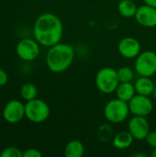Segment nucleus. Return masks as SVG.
Segmentation results:
<instances>
[{
  "label": "nucleus",
  "instance_id": "obj_1",
  "mask_svg": "<svg viewBox=\"0 0 156 157\" xmlns=\"http://www.w3.org/2000/svg\"><path fill=\"white\" fill-rule=\"evenodd\" d=\"M33 35L41 46L50 48L61 42L63 35V22L55 14L43 13L35 20Z\"/></svg>",
  "mask_w": 156,
  "mask_h": 157
},
{
  "label": "nucleus",
  "instance_id": "obj_2",
  "mask_svg": "<svg viewBox=\"0 0 156 157\" xmlns=\"http://www.w3.org/2000/svg\"><path fill=\"white\" fill-rule=\"evenodd\" d=\"M74 60V49L68 43L59 42L49 48L46 54V65L55 74L65 72Z\"/></svg>",
  "mask_w": 156,
  "mask_h": 157
},
{
  "label": "nucleus",
  "instance_id": "obj_3",
  "mask_svg": "<svg viewBox=\"0 0 156 157\" xmlns=\"http://www.w3.org/2000/svg\"><path fill=\"white\" fill-rule=\"evenodd\" d=\"M130 114L129 103L118 98L109 100L104 107V116L106 120L112 124L124 122Z\"/></svg>",
  "mask_w": 156,
  "mask_h": 157
},
{
  "label": "nucleus",
  "instance_id": "obj_4",
  "mask_svg": "<svg viewBox=\"0 0 156 157\" xmlns=\"http://www.w3.org/2000/svg\"><path fill=\"white\" fill-rule=\"evenodd\" d=\"M95 83L101 93L107 95L114 93L120 84L118 71L112 67L101 68L96 75Z\"/></svg>",
  "mask_w": 156,
  "mask_h": 157
},
{
  "label": "nucleus",
  "instance_id": "obj_5",
  "mask_svg": "<svg viewBox=\"0 0 156 157\" xmlns=\"http://www.w3.org/2000/svg\"><path fill=\"white\" fill-rule=\"evenodd\" d=\"M51 109L49 105L42 99L34 98L26 101L25 104V117L33 123H42L50 117Z\"/></svg>",
  "mask_w": 156,
  "mask_h": 157
},
{
  "label": "nucleus",
  "instance_id": "obj_6",
  "mask_svg": "<svg viewBox=\"0 0 156 157\" xmlns=\"http://www.w3.org/2000/svg\"><path fill=\"white\" fill-rule=\"evenodd\" d=\"M134 69L141 76L152 77L156 74V52L153 51L142 52L136 58Z\"/></svg>",
  "mask_w": 156,
  "mask_h": 157
},
{
  "label": "nucleus",
  "instance_id": "obj_7",
  "mask_svg": "<svg viewBox=\"0 0 156 157\" xmlns=\"http://www.w3.org/2000/svg\"><path fill=\"white\" fill-rule=\"evenodd\" d=\"M40 44L35 39H22L17 44L16 53L21 60L25 62L34 61L40 54Z\"/></svg>",
  "mask_w": 156,
  "mask_h": 157
},
{
  "label": "nucleus",
  "instance_id": "obj_8",
  "mask_svg": "<svg viewBox=\"0 0 156 157\" xmlns=\"http://www.w3.org/2000/svg\"><path fill=\"white\" fill-rule=\"evenodd\" d=\"M128 103L130 112L133 116L147 117L154 110V102L147 96L136 94Z\"/></svg>",
  "mask_w": 156,
  "mask_h": 157
},
{
  "label": "nucleus",
  "instance_id": "obj_9",
  "mask_svg": "<svg viewBox=\"0 0 156 157\" xmlns=\"http://www.w3.org/2000/svg\"><path fill=\"white\" fill-rule=\"evenodd\" d=\"M2 115L7 123H18L25 117V104L18 99H12L5 105Z\"/></svg>",
  "mask_w": 156,
  "mask_h": 157
},
{
  "label": "nucleus",
  "instance_id": "obj_10",
  "mask_svg": "<svg viewBox=\"0 0 156 157\" xmlns=\"http://www.w3.org/2000/svg\"><path fill=\"white\" fill-rule=\"evenodd\" d=\"M128 131L131 133L134 139L143 141L150 132V123L146 117L133 116L128 123Z\"/></svg>",
  "mask_w": 156,
  "mask_h": 157
},
{
  "label": "nucleus",
  "instance_id": "obj_11",
  "mask_svg": "<svg viewBox=\"0 0 156 157\" xmlns=\"http://www.w3.org/2000/svg\"><path fill=\"white\" fill-rule=\"evenodd\" d=\"M118 51L122 57L126 59H133L142 52V46L137 39L133 37H125L120 40Z\"/></svg>",
  "mask_w": 156,
  "mask_h": 157
},
{
  "label": "nucleus",
  "instance_id": "obj_12",
  "mask_svg": "<svg viewBox=\"0 0 156 157\" xmlns=\"http://www.w3.org/2000/svg\"><path fill=\"white\" fill-rule=\"evenodd\" d=\"M134 17L137 23L142 27L154 28L156 27V7L145 4L138 6Z\"/></svg>",
  "mask_w": 156,
  "mask_h": 157
},
{
  "label": "nucleus",
  "instance_id": "obj_13",
  "mask_svg": "<svg viewBox=\"0 0 156 157\" xmlns=\"http://www.w3.org/2000/svg\"><path fill=\"white\" fill-rule=\"evenodd\" d=\"M155 83L148 76H141L134 82L136 94L150 97L153 95Z\"/></svg>",
  "mask_w": 156,
  "mask_h": 157
},
{
  "label": "nucleus",
  "instance_id": "obj_14",
  "mask_svg": "<svg viewBox=\"0 0 156 157\" xmlns=\"http://www.w3.org/2000/svg\"><path fill=\"white\" fill-rule=\"evenodd\" d=\"M133 136L129 131H122L118 132L112 138V145L116 149L124 150L131 146L133 143Z\"/></svg>",
  "mask_w": 156,
  "mask_h": 157
},
{
  "label": "nucleus",
  "instance_id": "obj_15",
  "mask_svg": "<svg viewBox=\"0 0 156 157\" xmlns=\"http://www.w3.org/2000/svg\"><path fill=\"white\" fill-rule=\"evenodd\" d=\"M115 93L118 98L129 102L136 95L134 84L131 82H121L119 84Z\"/></svg>",
  "mask_w": 156,
  "mask_h": 157
},
{
  "label": "nucleus",
  "instance_id": "obj_16",
  "mask_svg": "<svg viewBox=\"0 0 156 157\" xmlns=\"http://www.w3.org/2000/svg\"><path fill=\"white\" fill-rule=\"evenodd\" d=\"M85 154V145L79 140L70 141L64 148L66 157H82Z\"/></svg>",
  "mask_w": 156,
  "mask_h": 157
},
{
  "label": "nucleus",
  "instance_id": "obj_17",
  "mask_svg": "<svg viewBox=\"0 0 156 157\" xmlns=\"http://www.w3.org/2000/svg\"><path fill=\"white\" fill-rule=\"evenodd\" d=\"M138 6L132 0H121L118 5V11L125 18L134 17Z\"/></svg>",
  "mask_w": 156,
  "mask_h": 157
},
{
  "label": "nucleus",
  "instance_id": "obj_18",
  "mask_svg": "<svg viewBox=\"0 0 156 157\" xmlns=\"http://www.w3.org/2000/svg\"><path fill=\"white\" fill-rule=\"evenodd\" d=\"M20 96L25 101L32 100L38 96V88L32 83H25L20 88Z\"/></svg>",
  "mask_w": 156,
  "mask_h": 157
},
{
  "label": "nucleus",
  "instance_id": "obj_19",
  "mask_svg": "<svg viewBox=\"0 0 156 157\" xmlns=\"http://www.w3.org/2000/svg\"><path fill=\"white\" fill-rule=\"evenodd\" d=\"M97 137L103 143H108L113 138V130L108 123L102 124L97 130Z\"/></svg>",
  "mask_w": 156,
  "mask_h": 157
},
{
  "label": "nucleus",
  "instance_id": "obj_20",
  "mask_svg": "<svg viewBox=\"0 0 156 157\" xmlns=\"http://www.w3.org/2000/svg\"><path fill=\"white\" fill-rule=\"evenodd\" d=\"M117 71H118V76H119L120 83H121V82H131L133 80L134 73L131 67L123 66V67H120Z\"/></svg>",
  "mask_w": 156,
  "mask_h": 157
},
{
  "label": "nucleus",
  "instance_id": "obj_21",
  "mask_svg": "<svg viewBox=\"0 0 156 157\" xmlns=\"http://www.w3.org/2000/svg\"><path fill=\"white\" fill-rule=\"evenodd\" d=\"M0 157H23V152L16 146H8L2 150Z\"/></svg>",
  "mask_w": 156,
  "mask_h": 157
},
{
  "label": "nucleus",
  "instance_id": "obj_22",
  "mask_svg": "<svg viewBox=\"0 0 156 157\" xmlns=\"http://www.w3.org/2000/svg\"><path fill=\"white\" fill-rule=\"evenodd\" d=\"M146 143L154 149H156V131H150L145 138Z\"/></svg>",
  "mask_w": 156,
  "mask_h": 157
},
{
  "label": "nucleus",
  "instance_id": "obj_23",
  "mask_svg": "<svg viewBox=\"0 0 156 157\" xmlns=\"http://www.w3.org/2000/svg\"><path fill=\"white\" fill-rule=\"evenodd\" d=\"M42 154L40 150L35 148H29L23 152V157H41Z\"/></svg>",
  "mask_w": 156,
  "mask_h": 157
},
{
  "label": "nucleus",
  "instance_id": "obj_24",
  "mask_svg": "<svg viewBox=\"0 0 156 157\" xmlns=\"http://www.w3.org/2000/svg\"><path fill=\"white\" fill-rule=\"evenodd\" d=\"M8 82V75H7V73L0 68V86H5Z\"/></svg>",
  "mask_w": 156,
  "mask_h": 157
},
{
  "label": "nucleus",
  "instance_id": "obj_25",
  "mask_svg": "<svg viewBox=\"0 0 156 157\" xmlns=\"http://www.w3.org/2000/svg\"><path fill=\"white\" fill-rule=\"evenodd\" d=\"M143 3L145 5H148V6L156 7V0H143Z\"/></svg>",
  "mask_w": 156,
  "mask_h": 157
},
{
  "label": "nucleus",
  "instance_id": "obj_26",
  "mask_svg": "<svg viewBox=\"0 0 156 157\" xmlns=\"http://www.w3.org/2000/svg\"><path fill=\"white\" fill-rule=\"evenodd\" d=\"M152 96H154V98L156 99V83L155 85H154V92H153V95Z\"/></svg>",
  "mask_w": 156,
  "mask_h": 157
},
{
  "label": "nucleus",
  "instance_id": "obj_27",
  "mask_svg": "<svg viewBox=\"0 0 156 157\" xmlns=\"http://www.w3.org/2000/svg\"><path fill=\"white\" fill-rule=\"evenodd\" d=\"M152 156L156 157V149H154L153 153H152Z\"/></svg>",
  "mask_w": 156,
  "mask_h": 157
},
{
  "label": "nucleus",
  "instance_id": "obj_28",
  "mask_svg": "<svg viewBox=\"0 0 156 157\" xmlns=\"http://www.w3.org/2000/svg\"><path fill=\"white\" fill-rule=\"evenodd\" d=\"M133 156H146L145 155H142V154H138V155H133Z\"/></svg>",
  "mask_w": 156,
  "mask_h": 157
}]
</instances>
